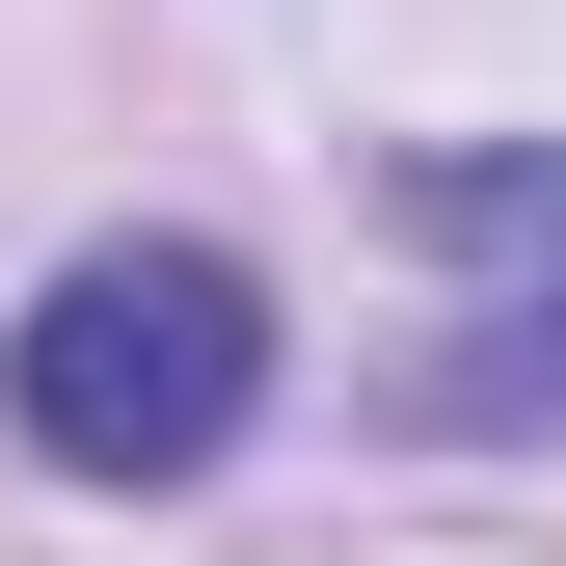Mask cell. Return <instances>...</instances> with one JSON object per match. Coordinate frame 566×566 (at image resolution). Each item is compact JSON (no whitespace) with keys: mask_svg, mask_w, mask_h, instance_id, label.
Masks as SVG:
<instances>
[{"mask_svg":"<svg viewBox=\"0 0 566 566\" xmlns=\"http://www.w3.org/2000/svg\"><path fill=\"white\" fill-rule=\"evenodd\" d=\"M0 405H28L54 485H189V459H243V405H270V297L217 243H82L28 297V350H0Z\"/></svg>","mask_w":566,"mask_h":566,"instance_id":"1","label":"cell"},{"mask_svg":"<svg viewBox=\"0 0 566 566\" xmlns=\"http://www.w3.org/2000/svg\"><path fill=\"white\" fill-rule=\"evenodd\" d=\"M432 432H566V297H485V324H432Z\"/></svg>","mask_w":566,"mask_h":566,"instance_id":"2","label":"cell"}]
</instances>
